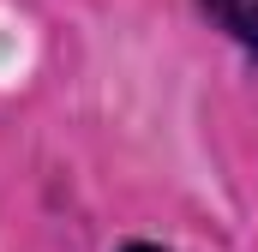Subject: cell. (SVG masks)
<instances>
[{
	"instance_id": "obj_1",
	"label": "cell",
	"mask_w": 258,
	"mask_h": 252,
	"mask_svg": "<svg viewBox=\"0 0 258 252\" xmlns=\"http://www.w3.org/2000/svg\"><path fill=\"white\" fill-rule=\"evenodd\" d=\"M198 6L222 36H234L246 54H258V0H198Z\"/></svg>"
},
{
	"instance_id": "obj_2",
	"label": "cell",
	"mask_w": 258,
	"mask_h": 252,
	"mask_svg": "<svg viewBox=\"0 0 258 252\" xmlns=\"http://www.w3.org/2000/svg\"><path fill=\"white\" fill-rule=\"evenodd\" d=\"M114 252H168V246H156V240H120Z\"/></svg>"
}]
</instances>
